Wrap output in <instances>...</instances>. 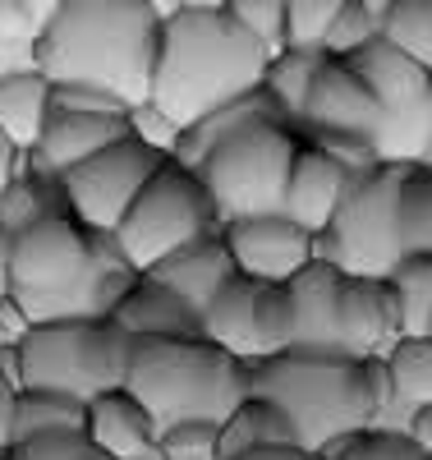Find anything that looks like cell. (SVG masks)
<instances>
[{"label":"cell","mask_w":432,"mask_h":460,"mask_svg":"<svg viewBox=\"0 0 432 460\" xmlns=\"http://www.w3.org/2000/svg\"><path fill=\"white\" fill-rule=\"evenodd\" d=\"M138 267L120 253L110 230H93L74 212H51L10 244V281L5 295L32 323L60 318H106Z\"/></svg>","instance_id":"cell-1"},{"label":"cell","mask_w":432,"mask_h":460,"mask_svg":"<svg viewBox=\"0 0 432 460\" xmlns=\"http://www.w3.org/2000/svg\"><path fill=\"white\" fill-rule=\"evenodd\" d=\"M156 42V0H60L37 37V69L51 84H93L138 106L152 97Z\"/></svg>","instance_id":"cell-2"},{"label":"cell","mask_w":432,"mask_h":460,"mask_svg":"<svg viewBox=\"0 0 432 460\" xmlns=\"http://www.w3.org/2000/svg\"><path fill=\"white\" fill-rule=\"evenodd\" d=\"M267 47L234 23L225 5H175L162 14V42L152 69V102L180 125L262 88Z\"/></svg>","instance_id":"cell-3"},{"label":"cell","mask_w":432,"mask_h":460,"mask_svg":"<svg viewBox=\"0 0 432 460\" xmlns=\"http://www.w3.org/2000/svg\"><path fill=\"white\" fill-rule=\"evenodd\" d=\"M253 396H267L290 419L295 442L327 451L331 442L359 433L396 405L386 355H322L281 350L253 359Z\"/></svg>","instance_id":"cell-4"},{"label":"cell","mask_w":432,"mask_h":460,"mask_svg":"<svg viewBox=\"0 0 432 460\" xmlns=\"http://www.w3.org/2000/svg\"><path fill=\"white\" fill-rule=\"evenodd\" d=\"M125 387L143 401L156 433L180 419H221L253 387V364L198 336H138Z\"/></svg>","instance_id":"cell-5"},{"label":"cell","mask_w":432,"mask_h":460,"mask_svg":"<svg viewBox=\"0 0 432 460\" xmlns=\"http://www.w3.org/2000/svg\"><path fill=\"white\" fill-rule=\"evenodd\" d=\"M23 387H51L78 401L125 387L134 336L115 318H60L32 323L19 341Z\"/></svg>","instance_id":"cell-6"},{"label":"cell","mask_w":432,"mask_h":460,"mask_svg":"<svg viewBox=\"0 0 432 460\" xmlns=\"http://www.w3.org/2000/svg\"><path fill=\"white\" fill-rule=\"evenodd\" d=\"M401 162H377L373 171L355 175L345 189L336 217L313 235V253L336 262L340 272L359 277H391L405 258L401 244Z\"/></svg>","instance_id":"cell-7"},{"label":"cell","mask_w":432,"mask_h":460,"mask_svg":"<svg viewBox=\"0 0 432 460\" xmlns=\"http://www.w3.org/2000/svg\"><path fill=\"white\" fill-rule=\"evenodd\" d=\"M295 152H299V134L286 120H253L244 129H234L230 138H221L193 166L221 212V226L234 217L281 212Z\"/></svg>","instance_id":"cell-8"},{"label":"cell","mask_w":432,"mask_h":460,"mask_svg":"<svg viewBox=\"0 0 432 460\" xmlns=\"http://www.w3.org/2000/svg\"><path fill=\"white\" fill-rule=\"evenodd\" d=\"M212 230H221V212L207 194V184L198 180L193 166L166 157L110 235L138 272H147L156 258L175 253L180 244L198 235H212Z\"/></svg>","instance_id":"cell-9"},{"label":"cell","mask_w":432,"mask_h":460,"mask_svg":"<svg viewBox=\"0 0 432 460\" xmlns=\"http://www.w3.org/2000/svg\"><path fill=\"white\" fill-rule=\"evenodd\" d=\"M345 60L359 69V79L373 88L382 106V129L373 138L377 157L401 166L423 162L432 138V69L386 37H373L368 47L349 51Z\"/></svg>","instance_id":"cell-10"},{"label":"cell","mask_w":432,"mask_h":460,"mask_svg":"<svg viewBox=\"0 0 432 460\" xmlns=\"http://www.w3.org/2000/svg\"><path fill=\"white\" fill-rule=\"evenodd\" d=\"M166 157L156 147H147L143 138L125 134L115 138L110 147H101L97 157L69 166L56 184H60V199L65 208L93 226V230H115L125 221V212L134 208V199L143 194V184L156 175Z\"/></svg>","instance_id":"cell-11"},{"label":"cell","mask_w":432,"mask_h":460,"mask_svg":"<svg viewBox=\"0 0 432 460\" xmlns=\"http://www.w3.org/2000/svg\"><path fill=\"white\" fill-rule=\"evenodd\" d=\"M382 129V106L373 97V88L359 79V69L345 56H327L313 74V88L304 97V111L295 120L299 138L313 134H355V138H377ZM377 147V143H373Z\"/></svg>","instance_id":"cell-12"},{"label":"cell","mask_w":432,"mask_h":460,"mask_svg":"<svg viewBox=\"0 0 432 460\" xmlns=\"http://www.w3.org/2000/svg\"><path fill=\"white\" fill-rule=\"evenodd\" d=\"M230 244V258L244 277L258 281H290L299 267L313 258V230H304L286 212H258V217H234L221 226Z\"/></svg>","instance_id":"cell-13"},{"label":"cell","mask_w":432,"mask_h":460,"mask_svg":"<svg viewBox=\"0 0 432 460\" xmlns=\"http://www.w3.org/2000/svg\"><path fill=\"white\" fill-rule=\"evenodd\" d=\"M336 332L345 355H386L401 336V314L396 295H391L386 277H340V299H336Z\"/></svg>","instance_id":"cell-14"},{"label":"cell","mask_w":432,"mask_h":460,"mask_svg":"<svg viewBox=\"0 0 432 460\" xmlns=\"http://www.w3.org/2000/svg\"><path fill=\"white\" fill-rule=\"evenodd\" d=\"M129 134V111L125 115H97V111H51V120L37 138V147L28 152L32 171L60 180L69 166L97 157L101 147H110L115 138Z\"/></svg>","instance_id":"cell-15"},{"label":"cell","mask_w":432,"mask_h":460,"mask_svg":"<svg viewBox=\"0 0 432 460\" xmlns=\"http://www.w3.org/2000/svg\"><path fill=\"white\" fill-rule=\"evenodd\" d=\"M234 272H240V267H234V258H230L225 235H221V230H212V235H198V240L180 244L175 253L156 258L143 277H152L156 286H166L171 295H180L193 314H203L207 304H212V295Z\"/></svg>","instance_id":"cell-16"},{"label":"cell","mask_w":432,"mask_h":460,"mask_svg":"<svg viewBox=\"0 0 432 460\" xmlns=\"http://www.w3.org/2000/svg\"><path fill=\"white\" fill-rule=\"evenodd\" d=\"M340 267L313 253L299 272L290 277L295 295V345L290 350H322V355H345L340 332H336V299H340Z\"/></svg>","instance_id":"cell-17"},{"label":"cell","mask_w":432,"mask_h":460,"mask_svg":"<svg viewBox=\"0 0 432 460\" xmlns=\"http://www.w3.org/2000/svg\"><path fill=\"white\" fill-rule=\"evenodd\" d=\"M349 175L331 152H322L318 143L299 138V152H295V166H290V184H286V217H295L304 230H318L336 217L345 189H349Z\"/></svg>","instance_id":"cell-18"},{"label":"cell","mask_w":432,"mask_h":460,"mask_svg":"<svg viewBox=\"0 0 432 460\" xmlns=\"http://www.w3.org/2000/svg\"><path fill=\"white\" fill-rule=\"evenodd\" d=\"M84 429L110 460H143L156 447V424H152V414L143 410V401L129 387L93 396Z\"/></svg>","instance_id":"cell-19"},{"label":"cell","mask_w":432,"mask_h":460,"mask_svg":"<svg viewBox=\"0 0 432 460\" xmlns=\"http://www.w3.org/2000/svg\"><path fill=\"white\" fill-rule=\"evenodd\" d=\"M115 318L134 341L138 336H198V314L189 309L180 295H171L166 286H156L152 277L138 272V281L115 299V309L106 314Z\"/></svg>","instance_id":"cell-20"},{"label":"cell","mask_w":432,"mask_h":460,"mask_svg":"<svg viewBox=\"0 0 432 460\" xmlns=\"http://www.w3.org/2000/svg\"><path fill=\"white\" fill-rule=\"evenodd\" d=\"M253 304H258V277L234 272V277L212 295L207 309L198 314L203 336L216 341L221 350L249 359V364L262 359V350H258V318H253Z\"/></svg>","instance_id":"cell-21"},{"label":"cell","mask_w":432,"mask_h":460,"mask_svg":"<svg viewBox=\"0 0 432 460\" xmlns=\"http://www.w3.org/2000/svg\"><path fill=\"white\" fill-rule=\"evenodd\" d=\"M47 120H51V79L47 74L37 65L0 74V129L10 134V143L23 157L37 147Z\"/></svg>","instance_id":"cell-22"},{"label":"cell","mask_w":432,"mask_h":460,"mask_svg":"<svg viewBox=\"0 0 432 460\" xmlns=\"http://www.w3.org/2000/svg\"><path fill=\"white\" fill-rule=\"evenodd\" d=\"M271 442H295V429L290 419L281 414V405H271L267 396H244L234 405L221 429H216V460H234L253 447H271Z\"/></svg>","instance_id":"cell-23"},{"label":"cell","mask_w":432,"mask_h":460,"mask_svg":"<svg viewBox=\"0 0 432 460\" xmlns=\"http://www.w3.org/2000/svg\"><path fill=\"white\" fill-rule=\"evenodd\" d=\"M88 424V401H78L69 392H51V387H19L14 392V438H32V433H51V429H84Z\"/></svg>","instance_id":"cell-24"},{"label":"cell","mask_w":432,"mask_h":460,"mask_svg":"<svg viewBox=\"0 0 432 460\" xmlns=\"http://www.w3.org/2000/svg\"><path fill=\"white\" fill-rule=\"evenodd\" d=\"M322 60H327V51H313V47H281L277 56L267 60L262 88L277 97V106H281V115L290 120V129H295V120H299L304 97H308V88H313V74H318Z\"/></svg>","instance_id":"cell-25"},{"label":"cell","mask_w":432,"mask_h":460,"mask_svg":"<svg viewBox=\"0 0 432 460\" xmlns=\"http://www.w3.org/2000/svg\"><path fill=\"white\" fill-rule=\"evenodd\" d=\"M51 212H69L65 199H60V184L47 180V175H14L5 189H0V230L14 240L23 230H32L37 221H47Z\"/></svg>","instance_id":"cell-26"},{"label":"cell","mask_w":432,"mask_h":460,"mask_svg":"<svg viewBox=\"0 0 432 460\" xmlns=\"http://www.w3.org/2000/svg\"><path fill=\"white\" fill-rule=\"evenodd\" d=\"M386 281H391V295H396L401 332L428 336L432 332V253H405Z\"/></svg>","instance_id":"cell-27"},{"label":"cell","mask_w":432,"mask_h":460,"mask_svg":"<svg viewBox=\"0 0 432 460\" xmlns=\"http://www.w3.org/2000/svg\"><path fill=\"white\" fill-rule=\"evenodd\" d=\"M386 373H391V387H396V401L428 405L432 401V336L401 332L396 345L386 350Z\"/></svg>","instance_id":"cell-28"},{"label":"cell","mask_w":432,"mask_h":460,"mask_svg":"<svg viewBox=\"0 0 432 460\" xmlns=\"http://www.w3.org/2000/svg\"><path fill=\"white\" fill-rule=\"evenodd\" d=\"M401 244L405 253H432V166H405L401 184Z\"/></svg>","instance_id":"cell-29"},{"label":"cell","mask_w":432,"mask_h":460,"mask_svg":"<svg viewBox=\"0 0 432 460\" xmlns=\"http://www.w3.org/2000/svg\"><path fill=\"white\" fill-rule=\"evenodd\" d=\"M258 350L262 355H281L295 345V295L290 281H258Z\"/></svg>","instance_id":"cell-30"},{"label":"cell","mask_w":432,"mask_h":460,"mask_svg":"<svg viewBox=\"0 0 432 460\" xmlns=\"http://www.w3.org/2000/svg\"><path fill=\"white\" fill-rule=\"evenodd\" d=\"M322 456L327 460H428L405 429H386V424H368L359 433H349L331 442Z\"/></svg>","instance_id":"cell-31"},{"label":"cell","mask_w":432,"mask_h":460,"mask_svg":"<svg viewBox=\"0 0 432 460\" xmlns=\"http://www.w3.org/2000/svg\"><path fill=\"white\" fill-rule=\"evenodd\" d=\"M5 460H110V456L88 438V429H51L10 442Z\"/></svg>","instance_id":"cell-32"},{"label":"cell","mask_w":432,"mask_h":460,"mask_svg":"<svg viewBox=\"0 0 432 460\" xmlns=\"http://www.w3.org/2000/svg\"><path fill=\"white\" fill-rule=\"evenodd\" d=\"M47 28V14L32 0H0V60L23 56L37 60V37Z\"/></svg>","instance_id":"cell-33"},{"label":"cell","mask_w":432,"mask_h":460,"mask_svg":"<svg viewBox=\"0 0 432 460\" xmlns=\"http://www.w3.org/2000/svg\"><path fill=\"white\" fill-rule=\"evenodd\" d=\"M340 5L345 0H286V47L322 51Z\"/></svg>","instance_id":"cell-34"},{"label":"cell","mask_w":432,"mask_h":460,"mask_svg":"<svg viewBox=\"0 0 432 460\" xmlns=\"http://www.w3.org/2000/svg\"><path fill=\"white\" fill-rule=\"evenodd\" d=\"M225 10L244 32H253L267 47V56H277L286 47V0H225Z\"/></svg>","instance_id":"cell-35"},{"label":"cell","mask_w":432,"mask_h":460,"mask_svg":"<svg viewBox=\"0 0 432 460\" xmlns=\"http://www.w3.org/2000/svg\"><path fill=\"white\" fill-rule=\"evenodd\" d=\"M216 419H180L156 433V451L171 460H216Z\"/></svg>","instance_id":"cell-36"},{"label":"cell","mask_w":432,"mask_h":460,"mask_svg":"<svg viewBox=\"0 0 432 460\" xmlns=\"http://www.w3.org/2000/svg\"><path fill=\"white\" fill-rule=\"evenodd\" d=\"M373 37H382V19H373L359 0H345L340 5V14H336V23H331V32H327V56H349V51H359V47H368Z\"/></svg>","instance_id":"cell-37"},{"label":"cell","mask_w":432,"mask_h":460,"mask_svg":"<svg viewBox=\"0 0 432 460\" xmlns=\"http://www.w3.org/2000/svg\"><path fill=\"white\" fill-rule=\"evenodd\" d=\"M129 134H134V138H143L147 147H156L162 157H175V147H180V134H184V125L175 120V115H166L162 106H156V102L147 97V102L129 106Z\"/></svg>","instance_id":"cell-38"},{"label":"cell","mask_w":432,"mask_h":460,"mask_svg":"<svg viewBox=\"0 0 432 460\" xmlns=\"http://www.w3.org/2000/svg\"><path fill=\"white\" fill-rule=\"evenodd\" d=\"M51 111H97V115H125L129 106L93 84H51Z\"/></svg>","instance_id":"cell-39"},{"label":"cell","mask_w":432,"mask_h":460,"mask_svg":"<svg viewBox=\"0 0 432 460\" xmlns=\"http://www.w3.org/2000/svg\"><path fill=\"white\" fill-rule=\"evenodd\" d=\"M234 460H327V456L313 447H299V442H271V447H253L244 456H234Z\"/></svg>","instance_id":"cell-40"},{"label":"cell","mask_w":432,"mask_h":460,"mask_svg":"<svg viewBox=\"0 0 432 460\" xmlns=\"http://www.w3.org/2000/svg\"><path fill=\"white\" fill-rule=\"evenodd\" d=\"M401 429L419 442L423 456H432V401H428V405H414V410H410V424H401Z\"/></svg>","instance_id":"cell-41"},{"label":"cell","mask_w":432,"mask_h":460,"mask_svg":"<svg viewBox=\"0 0 432 460\" xmlns=\"http://www.w3.org/2000/svg\"><path fill=\"white\" fill-rule=\"evenodd\" d=\"M14 382L0 373V456H5V447H10V438H14Z\"/></svg>","instance_id":"cell-42"},{"label":"cell","mask_w":432,"mask_h":460,"mask_svg":"<svg viewBox=\"0 0 432 460\" xmlns=\"http://www.w3.org/2000/svg\"><path fill=\"white\" fill-rule=\"evenodd\" d=\"M19 162H23V152L10 143V134L0 129V189H5L14 175H19Z\"/></svg>","instance_id":"cell-43"},{"label":"cell","mask_w":432,"mask_h":460,"mask_svg":"<svg viewBox=\"0 0 432 460\" xmlns=\"http://www.w3.org/2000/svg\"><path fill=\"white\" fill-rule=\"evenodd\" d=\"M10 235H5V230H0V290H5V281H10Z\"/></svg>","instance_id":"cell-44"},{"label":"cell","mask_w":432,"mask_h":460,"mask_svg":"<svg viewBox=\"0 0 432 460\" xmlns=\"http://www.w3.org/2000/svg\"><path fill=\"white\" fill-rule=\"evenodd\" d=\"M359 5H364V10L373 14V19H386V10L396 5V0H359Z\"/></svg>","instance_id":"cell-45"},{"label":"cell","mask_w":432,"mask_h":460,"mask_svg":"<svg viewBox=\"0 0 432 460\" xmlns=\"http://www.w3.org/2000/svg\"><path fill=\"white\" fill-rule=\"evenodd\" d=\"M171 5H225V0H171Z\"/></svg>","instance_id":"cell-46"},{"label":"cell","mask_w":432,"mask_h":460,"mask_svg":"<svg viewBox=\"0 0 432 460\" xmlns=\"http://www.w3.org/2000/svg\"><path fill=\"white\" fill-rule=\"evenodd\" d=\"M423 166H432V138H428V152H423Z\"/></svg>","instance_id":"cell-47"},{"label":"cell","mask_w":432,"mask_h":460,"mask_svg":"<svg viewBox=\"0 0 432 460\" xmlns=\"http://www.w3.org/2000/svg\"><path fill=\"white\" fill-rule=\"evenodd\" d=\"M0 299H5V290H0ZM0 341H5V327H0Z\"/></svg>","instance_id":"cell-48"},{"label":"cell","mask_w":432,"mask_h":460,"mask_svg":"<svg viewBox=\"0 0 432 460\" xmlns=\"http://www.w3.org/2000/svg\"><path fill=\"white\" fill-rule=\"evenodd\" d=\"M428 14H432V0H428Z\"/></svg>","instance_id":"cell-49"},{"label":"cell","mask_w":432,"mask_h":460,"mask_svg":"<svg viewBox=\"0 0 432 460\" xmlns=\"http://www.w3.org/2000/svg\"><path fill=\"white\" fill-rule=\"evenodd\" d=\"M0 460H5V456H0Z\"/></svg>","instance_id":"cell-50"},{"label":"cell","mask_w":432,"mask_h":460,"mask_svg":"<svg viewBox=\"0 0 432 460\" xmlns=\"http://www.w3.org/2000/svg\"><path fill=\"white\" fill-rule=\"evenodd\" d=\"M428 460H432V456H428Z\"/></svg>","instance_id":"cell-51"},{"label":"cell","mask_w":432,"mask_h":460,"mask_svg":"<svg viewBox=\"0 0 432 460\" xmlns=\"http://www.w3.org/2000/svg\"><path fill=\"white\" fill-rule=\"evenodd\" d=\"M428 336H432V332H428Z\"/></svg>","instance_id":"cell-52"}]
</instances>
